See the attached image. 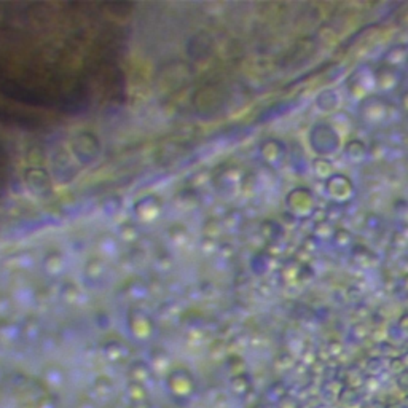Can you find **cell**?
I'll return each instance as SVG.
<instances>
[{
	"instance_id": "obj_1",
	"label": "cell",
	"mask_w": 408,
	"mask_h": 408,
	"mask_svg": "<svg viewBox=\"0 0 408 408\" xmlns=\"http://www.w3.org/2000/svg\"><path fill=\"white\" fill-rule=\"evenodd\" d=\"M126 5L0 4V187L10 181V131L79 118L122 94Z\"/></svg>"
}]
</instances>
